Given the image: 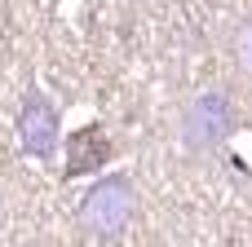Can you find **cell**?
<instances>
[{"label":"cell","instance_id":"6da1fadb","mask_svg":"<svg viewBox=\"0 0 252 247\" xmlns=\"http://www.w3.org/2000/svg\"><path fill=\"white\" fill-rule=\"evenodd\" d=\"M133 221H137V190L124 172H111V177L93 181L84 190V199L75 203V230L89 243H111Z\"/></svg>","mask_w":252,"mask_h":247},{"label":"cell","instance_id":"7a4b0ae2","mask_svg":"<svg viewBox=\"0 0 252 247\" xmlns=\"http://www.w3.org/2000/svg\"><path fill=\"white\" fill-rule=\"evenodd\" d=\"M239 128V110L230 102V93L221 88H204L195 93L186 106H182V124H177V137L190 155H217Z\"/></svg>","mask_w":252,"mask_h":247},{"label":"cell","instance_id":"3957f363","mask_svg":"<svg viewBox=\"0 0 252 247\" xmlns=\"http://www.w3.org/2000/svg\"><path fill=\"white\" fill-rule=\"evenodd\" d=\"M18 141L31 159H53L62 141V115L44 93H31L18 110Z\"/></svg>","mask_w":252,"mask_h":247},{"label":"cell","instance_id":"277c9868","mask_svg":"<svg viewBox=\"0 0 252 247\" xmlns=\"http://www.w3.org/2000/svg\"><path fill=\"white\" fill-rule=\"evenodd\" d=\"M235 66H239V75L252 80V18L235 31Z\"/></svg>","mask_w":252,"mask_h":247}]
</instances>
